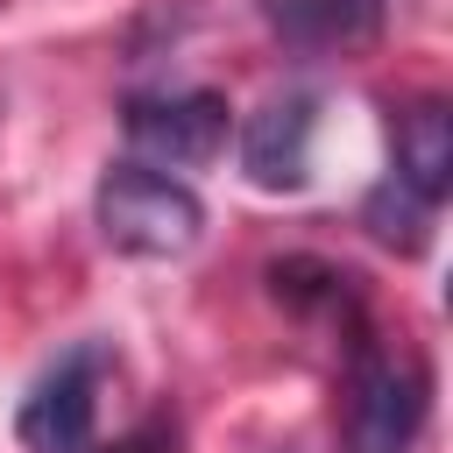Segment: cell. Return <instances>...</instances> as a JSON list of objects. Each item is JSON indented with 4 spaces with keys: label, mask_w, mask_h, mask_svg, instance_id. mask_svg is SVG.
Here are the masks:
<instances>
[{
    "label": "cell",
    "mask_w": 453,
    "mask_h": 453,
    "mask_svg": "<svg viewBox=\"0 0 453 453\" xmlns=\"http://www.w3.org/2000/svg\"><path fill=\"white\" fill-rule=\"evenodd\" d=\"M92 219H99V241L113 255H134V262H170V255L198 248V234H205L198 191L184 177H170L163 163H142V156H120L99 170Z\"/></svg>",
    "instance_id": "obj_1"
},
{
    "label": "cell",
    "mask_w": 453,
    "mask_h": 453,
    "mask_svg": "<svg viewBox=\"0 0 453 453\" xmlns=\"http://www.w3.org/2000/svg\"><path fill=\"white\" fill-rule=\"evenodd\" d=\"M432 411V382L418 361L382 354L368 333H354V368H347V403H340V439L347 453H411Z\"/></svg>",
    "instance_id": "obj_2"
},
{
    "label": "cell",
    "mask_w": 453,
    "mask_h": 453,
    "mask_svg": "<svg viewBox=\"0 0 453 453\" xmlns=\"http://www.w3.org/2000/svg\"><path fill=\"white\" fill-rule=\"evenodd\" d=\"M113 368V347L106 340H78L57 368L35 375V389L21 396L14 411V439L28 453H85L92 446V425H99V382Z\"/></svg>",
    "instance_id": "obj_3"
},
{
    "label": "cell",
    "mask_w": 453,
    "mask_h": 453,
    "mask_svg": "<svg viewBox=\"0 0 453 453\" xmlns=\"http://www.w3.org/2000/svg\"><path fill=\"white\" fill-rule=\"evenodd\" d=\"M127 142L142 149V163H212L226 149V99L191 85V92H134L120 106Z\"/></svg>",
    "instance_id": "obj_4"
},
{
    "label": "cell",
    "mask_w": 453,
    "mask_h": 453,
    "mask_svg": "<svg viewBox=\"0 0 453 453\" xmlns=\"http://www.w3.org/2000/svg\"><path fill=\"white\" fill-rule=\"evenodd\" d=\"M311 134H319V99L311 92H276L248 113L241 127V170L255 191H304L311 177Z\"/></svg>",
    "instance_id": "obj_5"
},
{
    "label": "cell",
    "mask_w": 453,
    "mask_h": 453,
    "mask_svg": "<svg viewBox=\"0 0 453 453\" xmlns=\"http://www.w3.org/2000/svg\"><path fill=\"white\" fill-rule=\"evenodd\" d=\"M262 21L276 28L283 50L297 57H333V50H361L382 35L389 0H262Z\"/></svg>",
    "instance_id": "obj_6"
},
{
    "label": "cell",
    "mask_w": 453,
    "mask_h": 453,
    "mask_svg": "<svg viewBox=\"0 0 453 453\" xmlns=\"http://www.w3.org/2000/svg\"><path fill=\"white\" fill-rule=\"evenodd\" d=\"M389 177L411 184L425 205H439L453 191V106L446 99H411L389 120Z\"/></svg>",
    "instance_id": "obj_7"
},
{
    "label": "cell",
    "mask_w": 453,
    "mask_h": 453,
    "mask_svg": "<svg viewBox=\"0 0 453 453\" xmlns=\"http://www.w3.org/2000/svg\"><path fill=\"white\" fill-rule=\"evenodd\" d=\"M269 290H276V304H290V311H326V319L361 326V276L340 269V262L283 255V262H269Z\"/></svg>",
    "instance_id": "obj_8"
},
{
    "label": "cell",
    "mask_w": 453,
    "mask_h": 453,
    "mask_svg": "<svg viewBox=\"0 0 453 453\" xmlns=\"http://www.w3.org/2000/svg\"><path fill=\"white\" fill-rule=\"evenodd\" d=\"M432 212H439V205H425L411 184L382 177V184L368 191V205H361V226H368L382 248H396V255H418V248H425V226H432Z\"/></svg>",
    "instance_id": "obj_9"
},
{
    "label": "cell",
    "mask_w": 453,
    "mask_h": 453,
    "mask_svg": "<svg viewBox=\"0 0 453 453\" xmlns=\"http://www.w3.org/2000/svg\"><path fill=\"white\" fill-rule=\"evenodd\" d=\"M85 453H177V418H149V425H134L127 439H113V446H85Z\"/></svg>",
    "instance_id": "obj_10"
}]
</instances>
